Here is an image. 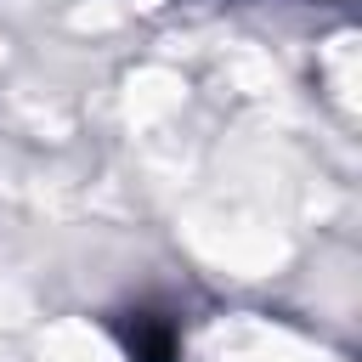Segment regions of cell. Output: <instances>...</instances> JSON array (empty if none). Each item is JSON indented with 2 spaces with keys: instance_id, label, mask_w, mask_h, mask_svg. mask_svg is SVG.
<instances>
[{
  "instance_id": "cell-1",
  "label": "cell",
  "mask_w": 362,
  "mask_h": 362,
  "mask_svg": "<svg viewBox=\"0 0 362 362\" xmlns=\"http://www.w3.org/2000/svg\"><path fill=\"white\" fill-rule=\"evenodd\" d=\"M130 351H136L141 362H175V339H170V328H158V322H136Z\"/></svg>"
}]
</instances>
